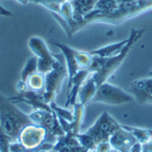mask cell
Returning <instances> with one entry per match:
<instances>
[{
    "mask_svg": "<svg viewBox=\"0 0 152 152\" xmlns=\"http://www.w3.org/2000/svg\"><path fill=\"white\" fill-rule=\"evenodd\" d=\"M29 124H33L29 115L18 110L9 97L0 93V128L12 141H17L21 130Z\"/></svg>",
    "mask_w": 152,
    "mask_h": 152,
    "instance_id": "cell-1",
    "label": "cell"
},
{
    "mask_svg": "<svg viewBox=\"0 0 152 152\" xmlns=\"http://www.w3.org/2000/svg\"><path fill=\"white\" fill-rule=\"evenodd\" d=\"M144 33H145V29H132L130 34L128 37V43L125 44V46L123 48L122 51L116 54V55H113V56H111V57H107L105 60V63L102 65V67H101L97 72L91 73L97 88L102 83L107 82V79L121 67V65L125 60V57L128 56V54L130 51V49L133 48V45L140 39Z\"/></svg>",
    "mask_w": 152,
    "mask_h": 152,
    "instance_id": "cell-2",
    "label": "cell"
},
{
    "mask_svg": "<svg viewBox=\"0 0 152 152\" xmlns=\"http://www.w3.org/2000/svg\"><path fill=\"white\" fill-rule=\"evenodd\" d=\"M29 117L34 124L42 126L46 130L45 141L55 144L60 136L65 135L60 121L53 111L50 112L44 110H34L32 113H29Z\"/></svg>",
    "mask_w": 152,
    "mask_h": 152,
    "instance_id": "cell-3",
    "label": "cell"
},
{
    "mask_svg": "<svg viewBox=\"0 0 152 152\" xmlns=\"http://www.w3.org/2000/svg\"><path fill=\"white\" fill-rule=\"evenodd\" d=\"M63 61H65V58H63ZM63 61L57 58V56H56V62L54 65V68L49 73L45 74V86H44L42 95L49 105L51 101L55 100L56 95L60 93V89H61L65 78L66 77L68 78L67 67L65 63H63Z\"/></svg>",
    "mask_w": 152,
    "mask_h": 152,
    "instance_id": "cell-4",
    "label": "cell"
},
{
    "mask_svg": "<svg viewBox=\"0 0 152 152\" xmlns=\"http://www.w3.org/2000/svg\"><path fill=\"white\" fill-rule=\"evenodd\" d=\"M132 101H134V97L132 94L122 90L121 88H118L116 85L105 82L97 88L91 102L106 104V105H112V106H121L124 104H129Z\"/></svg>",
    "mask_w": 152,
    "mask_h": 152,
    "instance_id": "cell-5",
    "label": "cell"
},
{
    "mask_svg": "<svg viewBox=\"0 0 152 152\" xmlns=\"http://www.w3.org/2000/svg\"><path fill=\"white\" fill-rule=\"evenodd\" d=\"M119 128L121 124L108 112H102L97 121L86 130V133L91 135L95 142L99 144L101 141H108L111 135Z\"/></svg>",
    "mask_w": 152,
    "mask_h": 152,
    "instance_id": "cell-6",
    "label": "cell"
},
{
    "mask_svg": "<svg viewBox=\"0 0 152 152\" xmlns=\"http://www.w3.org/2000/svg\"><path fill=\"white\" fill-rule=\"evenodd\" d=\"M28 46L34 56L38 57V72L46 74L54 68L56 56L49 51L46 43L40 37H32L28 40Z\"/></svg>",
    "mask_w": 152,
    "mask_h": 152,
    "instance_id": "cell-7",
    "label": "cell"
},
{
    "mask_svg": "<svg viewBox=\"0 0 152 152\" xmlns=\"http://www.w3.org/2000/svg\"><path fill=\"white\" fill-rule=\"evenodd\" d=\"M46 130L37 124H29L21 130L17 141L27 150L38 151L39 146L45 141Z\"/></svg>",
    "mask_w": 152,
    "mask_h": 152,
    "instance_id": "cell-8",
    "label": "cell"
},
{
    "mask_svg": "<svg viewBox=\"0 0 152 152\" xmlns=\"http://www.w3.org/2000/svg\"><path fill=\"white\" fill-rule=\"evenodd\" d=\"M10 101L12 102H23L27 104L31 107H33L34 110H44V111H50L51 112V107L50 105L44 100L43 95L37 91H32V90H21L17 95L9 97Z\"/></svg>",
    "mask_w": 152,
    "mask_h": 152,
    "instance_id": "cell-9",
    "label": "cell"
},
{
    "mask_svg": "<svg viewBox=\"0 0 152 152\" xmlns=\"http://www.w3.org/2000/svg\"><path fill=\"white\" fill-rule=\"evenodd\" d=\"M108 141L112 148L118 152H129L132 146L137 142L135 136L129 130H126L123 125H121V128L111 135Z\"/></svg>",
    "mask_w": 152,
    "mask_h": 152,
    "instance_id": "cell-10",
    "label": "cell"
},
{
    "mask_svg": "<svg viewBox=\"0 0 152 152\" xmlns=\"http://www.w3.org/2000/svg\"><path fill=\"white\" fill-rule=\"evenodd\" d=\"M130 94L139 104H150L152 97V77L136 79L130 83Z\"/></svg>",
    "mask_w": 152,
    "mask_h": 152,
    "instance_id": "cell-11",
    "label": "cell"
},
{
    "mask_svg": "<svg viewBox=\"0 0 152 152\" xmlns=\"http://www.w3.org/2000/svg\"><path fill=\"white\" fill-rule=\"evenodd\" d=\"M90 74H91V72L89 69H80L74 74V77L71 79V82H68V95H67V100L65 102L66 108H71L78 102L77 101L78 91L80 89L82 84L86 80V78L89 77Z\"/></svg>",
    "mask_w": 152,
    "mask_h": 152,
    "instance_id": "cell-12",
    "label": "cell"
},
{
    "mask_svg": "<svg viewBox=\"0 0 152 152\" xmlns=\"http://www.w3.org/2000/svg\"><path fill=\"white\" fill-rule=\"evenodd\" d=\"M99 0H71V5L73 7V18L75 21L74 33L80 29V23L84 17L88 16L95 10V6Z\"/></svg>",
    "mask_w": 152,
    "mask_h": 152,
    "instance_id": "cell-13",
    "label": "cell"
},
{
    "mask_svg": "<svg viewBox=\"0 0 152 152\" xmlns=\"http://www.w3.org/2000/svg\"><path fill=\"white\" fill-rule=\"evenodd\" d=\"M53 44L58 48L62 53V56L65 58V63L67 67V73H68V82H71V79L74 77V74L77 73L78 71H80L78 61H77V54L78 50L72 49L71 46L62 44V43H57V42H53Z\"/></svg>",
    "mask_w": 152,
    "mask_h": 152,
    "instance_id": "cell-14",
    "label": "cell"
},
{
    "mask_svg": "<svg viewBox=\"0 0 152 152\" xmlns=\"http://www.w3.org/2000/svg\"><path fill=\"white\" fill-rule=\"evenodd\" d=\"M83 147L80 146L77 136L65 134L63 136H60L57 141L54 144V147L51 152H79Z\"/></svg>",
    "mask_w": 152,
    "mask_h": 152,
    "instance_id": "cell-15",
    "label": "cell"
},
{
    "mask_svg": "<svg viewBox=\"0 0 152 152\" xmlns=\"http://www.w3.org/2000/svg\"><path fill=\"white\" fill-rule=\"evenodd\" d=\"M96 90H97V85H96V83L93 78V75L90 74L89 77L86 78V80L82 84L80 89L78 91V97H77L78 102L83 106L91 102V100H93Z\"/></svg>",
    "mask_w": 152,
    "mask_h": 152,
    "instance_id": "cell-16",
    "label": "cell"
},
{
    "mask_svg": "<svg viewBox=\"0 0 152 152\" xmlns=\"http://www.w3.org/2000/svg\"><path fill=\"white\" fill-rule=\"evenodd\" d=\"M128 43V38L122 42H118V43H113V44H110V45H106V46H102L100 49H96V50H93V51H89L91 55H95V56H100V57H104V58H107V57H111L113 55H116L118 53H121L123 48L125 46V44Z\"/></svg>",
    "mask_w": 152,
    "mask_h": 152,
    "instance_id": "cell-17",
    "label": "cell"
},
{
    "mask_svg": "<svg viewBox=\"0 0 152 152\" xmlns=\"http://www.w3.org/2000/svg\"><path fill=\"white\" fill-rule=\"evenodd\" d=\"M44 86H45V74L40 72H35L26 80L21 90H32V91H37L42 94L44 90Z\"/></svg>",
    "mask_w": 152,
    "mask_h": 152,
    "instance_id": "cell-18",
    "label": "cell"
},
{
    "mask_svg": "<svg viewBox=\"0 0 152 152\" xmlns=\"http://www.w3.org/2000/svg\"><path fill=\"white\" fill-rule=\"evenodd\" d=\"M35 72H38V57L37 56H33L31 58H28V61L26 62V65L23 66L22 68V72H21V80H20V84L17 86V89L21 90L26 80L31 77L32 74H34Z\"/></svg>",
    "mask_w": 152,
    "mask_h": 152,
    "instance_id": "cell-19",
    "label": "cell"
},
{
    "mask_svg": "<svg viewBox=\"0 0 152 152\" xmlns=\"http://www.w3.org/2000/svg\"><path fill=\"white\" fill-rule=\"evenodd\" d=\"M50 107H51L53 112L55 113V115H56L58 118H63V119H66V121H68V122H72V121L74 119V111H73V107H72V110H71V108H66V107H60V106L56 105L55 100L50 102Z\"/></svg>",
    "mask_w": 152,
    "mask_h": 152,
    "instance_id": "cell-20",
    "label": "cell"
},
{
    "mask_svg": "<svg viewBox=\"0 0 152 152\" xmlns=\"http://www.w3.org/2000/svg\"><path fill=\"white\" fill-rule=\"evenodd\" d=\"M124 128L126 130H129L134 136L135 139L139 141V142H141V144H145L148 139L151 137V134H150V130L147 129H140V128H133V126H125L123 125Z\"/></svg>",
    "mask_w": 152,
    "mask_h": 152,
    "instance_id": "cell-21",
    "label": "cell"
},
{
    "mask_svg": "<svg viewBox=\"0 0 152 152\" xmlns=\"http://www.w3.org/2000/svg\"><path fill=\"white\" fill-rule=\"evenodd\" d=\"M77 139H78V141H79V144H80V146H82L83 148H86V150H95L96 142H95V140L93 139V136L89 135L86 132L83 133V134L79 133V134L77 135Z\"/></svg>",
    "mask_w": 152,
    "mask_h": 152,
    "instance_id": "cell-22",
    "label": "cell"
},
{
    "mask_svg": "<svg viewBox=\"0 0 152 152\" xmlns=\"http://www.w3.org/2000/svg\"><path fill=\"white\" fill-rule=\"evenodd\" d=\"M95 150H96V152H111L112 146H111L110 141H101V142L96 144Z\"/></svg>",
    "mask_w": 152,
    "mask_h": 152,
    "instance_id": "cell-23",
    "label": "cell"
},
{
    "mask_svg": "<svg viewBox=\"0 0 152 152\" xmlns=\"http://www.w3.org/2000/svg\"><path fill=\"white\" fill-rule=\"evenodd\" d=\"M29 1L44 6V5H48V4H55V3L56 4H62L65 1H71V0H29Z\"/></svg>",
    "mask_w": 152,
    "mask_h": 152,
    "instance_id": "cell-24",
    "label": "cell"
},
{
    "mask_svg": "<svg viewBox=\"0 0 152 152\" xmlns=\"http://www.w3.org/2000/svg\"><path fill=\"white\" fill-rule=\"evenodd\" d=\"M142 152H152V136L145 144H142Z\"/></svg>",
    "mask_w": 152,
    "mask_h": 152,
    "instance_id": "cell-25",
    "label": "cell"
},
{
    "mask_svg": "<svg viewBox=\"0 0 152 152\" xmlns=\"http://www.w3.org/2000/svg\"><path fill=\"white\" fill-rule=\"evenodd\" d=\"M129 152H142V144L141 142H135L133 146H132V148H130V151Z\"/></svg>",
    "mask_w": 152,
    "mask_h": 152,
    "instance_id": "cell-26",
    "label": "cell"
},
{
    "mask_svg": "<svg viewBox=\"0 0 152 152\" xmlns=\"http://www.w3.org/2000/svg\"><path fill=\"white\" fill-rule=\"evenodd\" d=\"M89 151H90V150H86V148H83V150H82V151H79V152H89Z\"/></svg>",
    "mask_w": 152,
    "mask_h": 152,
    "instance_id": "cell-27",
    "label": "cell"
},
{
    "mask_svg": "<svg viewBox=\"0 0 152 152\" xmlns=\"http://www.w3.org/2000/svg\"><path fill=\"white\" fill-rule=\"evenodd\" d=\"M148 77H152V71H151V72L148 73Z\"/></svg>",
    "mask_w": 152,
    "mask_h": 152,
    "instance_id": "cell-28",
    "label": "cell"
},
{
    "mask_svg": "<svg viewBox=\"0 0 152 152\" xmlns=\"http://www.w3.org/2000/svg\"><path fill=\"white\" fill-rule=\"evenodd\" d=\"M89 152H96V150H90Z\"/></svg>",
    "mask_w": 152,
    "mask_h": 152,
    "instance_id": "cell-29",
    "label": "cell"
},
{
    "mask_svg": "<svg viewBox=\"0 0 152 152\" xmlns=\"http://www.w3.org/2000/svg\"><path fill=\"white\" fill-rule=\"evenodd\" d=\"M150 104H152V97H151V100H150Z\"/></svg>",
    "mask_w": 152,
    "mask_h": 152,
    "instance_id": "cell-30",
    "label": "cell"
},
{
    "mask_svg": "<svg viewBox=\"0 0 152 152\" xmlns=\"http://www.w3.org/2000/svg\"><path fill=\"white\" fill-rule=\"evenodd\" d=\"M50 152H51V151H50Z\"/></svg>",
    "mask_w": 152,
    "mask_h": 152,
    "instance_id": "cell-31",
    "label": "cell"
}]
</instances>
